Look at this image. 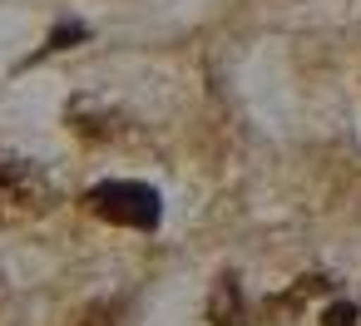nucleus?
I'll list each match as a JSON object with an SVG mask.
<instances>
[{
    "label": "nucleus",
    "instance_id": "f257e3e1",
    "mask_svg": "<svg viewBox=\"0 0 361 326\" xmlns=\"http://www.w3.org/2000/svg\"><path fill=\"white\" fill-rule=\"evenodd\" d=\"M55 208V183L25 158H0V227L35 222Z\"/></svg>",
    "mask_w": 361,
    "mask_h": 326
},
{
    "label": "nucleus",
    "instance_id": "f03ea898",
    "mask_svg": "<svg viewBox=\"0 0 361 326\" xmlns=\"http://www.w3.org/2000/svg\"><path fill=\"white\" fill-rule=\"evenodd\" d=\"M85 208L114 227H154L164 218V203L149 183H134V178H109V183H94L85 193Z\"/></svg>",
    "mask_w": 361,
    "mask_h": 326
},
{
    "label": "nucleus",
    "instance_id": "7ed1b4c3",
    "mask_svg": "<svg viewBox=\"0 0 361 326\" xmlns=\"http://www.w3.org/2000/svg\"><path fill=\"white\" fill-rule=\"evenodd\" d=\"M208 321H213V326H247V306H243L238 277H218V282H213V296H208Z\"/></svg>",
    "mask_w": 361,
    "mask_h": 326
},
{
    "label": "nucleus",
    "instance_id": "20e7f679",
    "mask_svg": "<svg viewBox=\"0 0 361 326\" xmlns=\"http://www.w3.org/2000/svg\"><path fill=\"white\" fill-rule=\"evenodd\" d=\"M326 287H331L326 277H312V272H307V277H297V287H292L287 296H272V301L262 306V316H272V321H287V316H297V311H302V306H307L317 291H326Z\"/></svg>",
    "mask_w": 361,
    "mask_h": 326
},
{
    "label": "nucleus",
    "instance_id": "39448f33",
    "mask_svg": "<svg viewBox=\"0 0 361 326\" xmlns=\"http://www.w3.org/2000/svg\"><path fill=\"white\" fill-rule=\"evenodd\" d=\"M75 326H124V306H119V301H99V306L80 311Z\"/></svg>",
    "mask_w": 361,
    "mask_h": 326
},
{
    "label": "nucleus",
    "instance_id": "423d86ee",
    "mask_svg": "<svg viewBox=\"0 0 361 326\" xmlns=\"http://www.w3.org/2000/svg\"><path fill=\"white\" fill-rule=\"evenodd\" d=\"M322 326H361V306L356 301H336L322 311Z\"/></svg>",
    "mask_w": 361,
    "mask_h": 326
}]
</instances>
